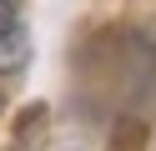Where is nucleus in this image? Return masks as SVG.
Wrapping results in <instances>:
<instances>
[{"label":"nucleus","mask_w":156,"mask_h":151,"mask_svg":"<svg viewBox=\"0 0 156 151\" xmlns=\"http://www.w3.org/2000/svg\"><path fill=\"white\" fill-rule=\"evenodd\" d=\"M25 56V25H20V5L15 0H0V70L20 66Z\"/></svg>","instance_id":"f257e3e1"}]
</instances>
